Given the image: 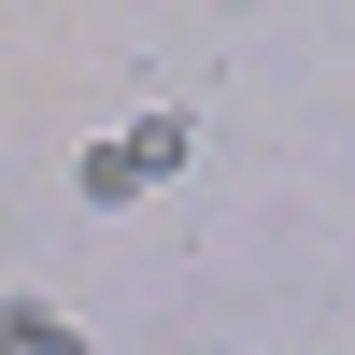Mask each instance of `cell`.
I'll list each match as a JSON object with an SVG mask.
<instances>
[{
  "mask_svg": "<svg viewBox=\"0 0 355 355\" xmlns=\"http://www.w3.org/2000/svg\"><path fill=\"white\" fill-rule=\"evenodd\" d=\"M185 157H199V114H185V100H157V114H128L114 142H85V157H71V199H85V214H114V199H157Z\"/></svg>",
  "mask_w": 355,
  "mask_h": 355,
  "instance_id": "1",
  "label": "cell"
},
{
  "mask_svg": "<svg viewBox=\"0 0 355 355\" xmlns=\"http://www.w3.org/2000/svg\"><path fill=\"white\" fill-rule=\"evenodd\" d=\"M0 355H85V327L43 313V299H0Z\"/></svg>",
  "mask_w": 355,
  "mask_h": 355,
  "instance_id": "2",
  "label": "cell"
}]
</instances>
